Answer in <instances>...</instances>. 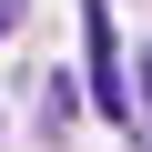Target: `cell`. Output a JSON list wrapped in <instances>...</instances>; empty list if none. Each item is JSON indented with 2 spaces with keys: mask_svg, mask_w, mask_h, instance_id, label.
Masks as SVG:
<instances>
[{
  "mask_svg": "<svg viewBox=\"0 0 152 152\" xmlns=\"http://www.w3.org/2000/svg\"><path fill=\"white\" fill-rule=\"evenodd\" d=\"M81 31H91V102H102V122H142L132 81H122V51H112V0H81Z\"/></svg>",
  "mask_w": 152,
  "mask_h": 152,
  "instance_id": "cell-1",
  "label": "cell"
},
{
  "mask_svg": "<svg viewBox=\"0 0 152 152\" xmlns=\"http://www.w3.org/2000/svg\"><path fill=\"white\" fill-rule=\"evenodd\" d=\"M10 31H20V0H0V41H10Z\"/></svg>",
  "mask_w": 152,
  "mask_h": 152,
  "instance_id": "cell-3",
  "label": "cell"
},
{
  "mask_svg": "<svg viewBox=\"0 0 152 152\" xmlns=\"http://www.w3.org/2000/svg\"><path fill=\"white\" fill-rule=\"evenodd\" d=\"M142 122H152V41H142Z\"/></svg>",
  "mask_w": 152,
  "mask_h": 152,
  "instance_id": "cell-2",
  "label": "cell"
}]
</instances>
